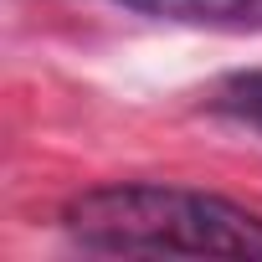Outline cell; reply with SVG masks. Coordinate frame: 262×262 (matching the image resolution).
I'll list each match as a JSON object with an SVG mask.
<instances>
[{
  "mask_svg": "<svg viewBox=\"0 0 262 262\" xmlns=\"http://www.w3.org/2000/svg\"><path fill=\"white\" fill-rule=\"evenodd\" d=\"M118 11L175 26H216V31H262V0H108Z\"/></svg>",
  "mask_w": 262,
  "mask_h": 262,
  "instance_id": "cell-2",
  "label": "cell"
},
{
  "mask_svg": "<svg viewBox=\"0 0 262 262\" xmlns=\"http://www.w3.org/2000/svg\"><path fill=\"white\" fill-rule=\"evenodd\" d=\"M62 231L88 252H149V257H242L262 262V216L185 185L123 180L82 190L62 206Z\"/></svg>",
  "mask_w": 262,
  "mask_h": 262,
  "instance_id": "cell-1",
  "label": "cell"
},
{
  "mask_svg": "<svg viewBox=\"0 0 262 262\" xmlns=\"http://www.w3.org/2000/svg\"><path fill=\"white\" fill-rule=\"evenodd\" d=\"M211 108L242 128H252V134H262V72H231L216 82L211 93Z\"/></svg>",
  "mask_w": 262,
  "mask_h": 262,
  "instance_id": "cell-3",
  "label": "cell"
}]
</instances>
